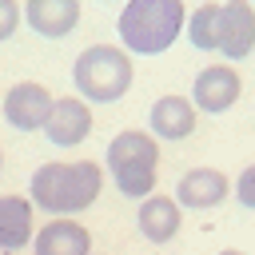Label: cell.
<instances>
[{
	"instance_id": "obj_1",
	"label": "cell",
	"mask_w": 255,
	"mask_h": 255,
	"mask_svg": "<svg viewBox=\"0 0 255 255\" xmlns=\"http://www.w3.org/2000/svg\"><path fill=\"white\" fill-rule=\"evenodd\" d=\"M104 191V167L96 159H72V163H40L28 179L32 207L48 215H80L88 211Z\"/></svg>"
},
{
	"instance_id": "obj_2",
	"label": "cell",
	"mask_w": 255,
	"mask_h": 255,
	"mask_svg": "<svg viewBox=\"0 0 255 255\" xmlns=\"http://www.w3.org/2000/svg\"><path fill=\"white\" fill-rule=\"evenodd\" d=\"M183 0H128L116 20L120 48L128 56H159L183 36Z\"/></svg>"
},
{
	"instance_id": "obj_3",
	"label": "cell",
	"mask_w": 255,
	"mask_h": 255,
	"mask_svg": "<svg viewBox=\"0 0 255 255\" xmlns=\"http://www.w3.org/2000/svg\"><path fill=\"white\" fill-rule=\"evenodd\" d=\"M104 167H108V175H112L120 195L143 199V195L155 191V179H159V139L151 131L128 128L108 143Z\"/></svg>"
},
{
	"instance_id": "obj_4",
	"label": "cell",
	"mask_w": 255,
	"mask_h": 255,
	"mask_svg": "<svg viewBox=\"0 0 255 255\" xmlns=\"http://www.w3.org/2000/svg\"><path fill=\"white\" fill-rule=\"evenodd\" d=\"M131 80H135L131 56L120 44H92L72 64V84H76L80 100H88V104H116V100H124Z\"/></svg>"
},
{
	"instance_id": "obj_5",
	"label": "cell",
	"mask_w": 255,
	"mask_h": 255,
	"mask_svg": "<svg viewBox=\"0 0 255 255\" xmlns=\"http://www.w3.org/2000/svg\"><path fill=\"white\" fill-rule=\"evenodd\" d=\"M52 104H56V96L36 80H20L0 96V112H4L8 128H16V131H44Z\"/></svg>"
},
{
	"instance_id": "obj_6",
	"label": "cell",
	"mask_w": 255,
	"mask_h": 255,
	"mask_svg": "<svg viewBox=\"0 0 255 255\" xmlns=\"http://www.w3.org/2000/svg\"><path fill=\"white\" fill-rule=\"evenodd\" d=\"M239 92H243V80H239V72H235L231 64H207V68L195 76V84H191V96H187V100L195 104V112L223 116L227 108H235Z\"/></svg>"
},
{
	"instance_id": "obj_7",
	"label": "cell",
	"mask_w": 255,
	"mask_h": 255,
	"mask_svg": "<svg viewBox=\"0 0 255 255\" xmlns=\"http://www.w3.org/2000/svg\"><path fill=\"white\" fill-rule=\"evenodd\" d=\"M215 52L223 60H247L255 52V8L251 0H227L219 4V40Z\"/></svg>"
},
{
	"instance_id": "obj_8",
	"label": "cell",
	"mask_w": 255,
	"mask_h": 255,
	"mask_svg": "<svg viewBox=\"0 0 255 255\" xmlns=\"http://www.w3.org/2000/svg\"><path fill=\"white\" fill-rule=\"evenodd\" d=\"M44 135L56 147H76L92 135V104L80 96H60L44 120Z\"/></svg>"
},
{
	"instance_id": "obj_9",
	"label": "cell",
	"mask_w": 255,
	"mask_h": 255,
	"mask_svg": "<svg viewBox=\"0 0 255 255\" xmlns=\"http://www.w3.org/2000/svg\"><path fill=\"white\" fill-rule=\"evenodd\" d=\"M227 195H231V179H227L219 167H191V171L179 175L171 199H175L179 207H187V211H211V207H219Z\"/></svg>"
},
{
	"instance_id": "obj_10",
	"label": "cell",
	"mask_w": 255,
	"mask_h": 255,
	"mask_svg": "<svg viewBox=\"0 0 255 255\" xmlns=\"http://www.w3.org/2000/svg\"><path fill=\"white\" fill-rule=\"evenodd\" d=\"M32 255H92V231L76 215H52L32 235Z\"/></svg>"
},
{
	"instance_id": "obj_11",
	"label": "cell",
	"mask_w": 255,
	"mask_h": 255,
	"mask_svg": "<svg viewBox=\"0 0 255 255\" xmlns=\"http://www.w3.org/2000/svg\"><path fill=\"white\" fill-rule=\"evenodd\" d=\"M24 24L44 40H64L80 24V0H24Z\"/></svg>"
},
{
	"instance_id": "obj_12",
	"label": "cell",
	"mask_w": 255,
	"mask_h": 255,
	"mask_svg": "<svg viewBox=\"0 0 255 255\" xmlns=\"http://www.w3.org/2000/svg\"><path fill=\"white\" fill-rule=\"evenodd\" d=\"M135 227H139V235H143L147 243H155V247H159V243H171V239L179 235V227H183V207H179L171 195L151 191V195L139 199Z\"/></svg>"
},
{
	"instance_id": "obj_13",
	"label": "cell",
	"mask_w": 255,
	"mask_h": 255,
	"mask_svg": "<svg viewBox=\"0 0 255 255\" xmlns=\"http://www.w3.org/2000/svg\"><path fill=\"white\" fill-rule=\"evenodd\" d=\"M195 120H199V112H195V104L187 100V96H175V92H167V96H159L155 104H151V112H147V128H151V135L155 139H187L191 131H195Z\"/></svg>"
},
{
	"instance_id": "obj_14",
	"label": "cell",
	"mask_w": 255,
	"mask_h": 255,
	"mask_svg": "<svg viewBox=\"0 0 255 255\" xmlns=\"http://www.w3.org/2000/svg\"><path fill=\"white\" fill-rule=\"evenodd\" d=\"M32 199L28 195H0V251H20L32 243Z\"/></svg>"
},
{
	"instance_id": "obj_15",
	"label": "cell",
	"mask_w": 255,
	"mask_h": 255,
	"mask_svg": "<svg viewBox=\"0 0 255 255\" xmlns=\"http://www.w3.org/2000/svg\"><path fill=\"white\" fill-rule=\"evenodd\" d=\"M183 32H187L191 48L215 52V40H219V4H199V8L183 20Z\"/></svg>"
},
{
	"instance_id": "obj_16",
	"label": "cell",
	"mask_w": 255,
	"mask_h": 255,
	"mask_svg": "<svg viewBox=\"0 0 255 255\" xmlns=\"http://www.w3.org/2000/svg\"><path fill=\"white\" fill-rule=\"evenodd\" d=\"M20 24H24L20 4H16V0H0V44H4V40H12Z\"/></svg>"
},
{
	"instance_id": "obj_17",
	"label": "cell",
	"mask_w": 255,
	"mask_h": 255,
	"mask_svg": "<svg viewBox=\"0 0 255 255\" xmlns=\"http://www.w3.org/2000/svg\"><path fill=\"white\" fill-rule=\"evenodd\" d=\"M235 199H239L247 211H255V163H247V167L239 171V179H235Z\"/></svg>"
},
{
	"instance_id": "obj_18",
	"label": "cell",
	"mask_w": 255,
	"mask_h": 255,
	"mask_svg": "<svg viewBox=\"0 0 255 255\" xmlns=\"http://www.w3.org/2000/svg\"><path fill=\"white\" fill-rule=\"evenodd\" d=\"M219 255H247V251H239V247H223Z\"/></svg>"
},
{
	"instance_id": "obj_19",
	"label": "cell",
	"mask_w": 255,
	"mask_h": 255,
	"mask_svg": "<svg viewBox=\"0 0 255 255\" xmlns=\"http://www.w3.org/2000/svg\"><path fill=\"white\" fill-rule=\"evenodd\" d=\"M0 171H4V147H0Z\"/></svg>"
}]
</instances>
